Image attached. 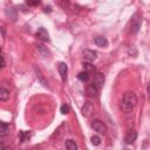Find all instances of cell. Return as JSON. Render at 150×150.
<instances>
[{"mask_svg": "<svg viewBox=\"0 0 150 150\" xmlns=\"http://www.w3.org/2000/svg\"><path fill=\"white\" fill-rule=\"evenodd\" d=\"M141 23H142V19H135L131 23V32L136 33L138 30V28L141 27Z\"/></svg>", "mask_w": 150, "mask_h": 150, "instance_id": "cell-12", "label": "cell"}, {"mask_svg": "<svg viewBox=\"0 0 150 150\" xmlns=\"http://www.w3.org/2000/svg\"><path fill=\"white\" fill-rule=\"evenodd\" d=\"M36 38H38L39 40L43 41V42L49 41V34H48V32H47L45 28H40V29L36 32Z\"/></svg>", "mask_w": 150, "mask_h": 150, "instance_id": "cell-4", "label": "cell"}, {"mask_svg": "<svg viewBox=\"0 0 150 150\" xmlns=\"http://www.w3.org/2000/svg\"><path fill=\"white\" fill-rule=\"evenodd\" d=\"M5 64H6L5 59H4L2 56H0V68H4V67H5Z\"/></svg>", "mask_w": 150, "mask_h": 150, "instance_id": "cell-22", "label": "cell"}, {"mask_svg": "<svg viewBox=\"0 0 150 150\" xmlns=\"http://www.w3.org/2000/svg\"><path fill=\"white\" fill-rule=\"evenodd\" d=\"M91 128L95 130V131H97L98 134H107V131H108V128H107V125L102 122V121H100V120H94L93 122H91Z\"/></svg>", "mask_w": 150, "mask_h": 150, "instance_id": "cell-2", "label": "cell"}, {"mask_svg": "<svg viewBox=\"0 0 150 150\" xmlns=\"http://www.w3.org/2000/svg\"><path fill=\"white\" fill-rule=\"evenodd\" d=\"M83 68H84V71L86 73H96V69H95V66L91 64L90 62H83Z\"/></svg>", "mask_w": 150, "mask_h": 150, "instance_id": "cell-10", "label": "cell"}, {"mask_svg": "<svg viewBox=\"0 0 150 150\" xmlns=\"http://www.w3.org/2000/svg\"><path fill=\"white\" fill-rule=\"evenodd\" d=\"M57 69H59V73H60V75H61V79H62V81L64 82V81L67 80V71H68L67 64H66L64 62H61V63H59V67H57Z\"/></svg>", "mask_w": 150, "mask_h": 150, "instance_id": "cell-6", "label": "cell"}, {"mask_svg": "<svg viewBox=\"0 0 150 150\" xmlns=\"http://www.w3.org/2000/svg\"><path fill=\"white\" fill-rule=\"evenodd\" d=\"M9 98V91L6 88H0V101H7Z\"/></svg>", "mask_w": 150, "mask_h": 150, "instance_id": "cell-13", "label": "cell"}, {"mask_svg": "<svg viewBox=\"0 0 150 150\" xmlns=\"http://www.w3.org/2000/svg\"><path fill=\"white\" fill-rule=\"evenodd\" d=\"M6 13H7V15L13 20V21H15L16 19H18V15H16V11L14 9V8H8L7 11H6Z\"/></svg>", "mask_w": 150, "mask_h": 150, "instance_id": "cell-16", "label": "cell"}, {"mask_svg": "<svg viewBox=\"0 0 150 150\" xmlns=\"http://www.w3.org/2000/svg\"><path fill=\"white\" fill-rule=\"evenodd\" d=\"M136 138H137V132H136L135 130H130V131L128 132L127 137H125V142H127L128 144H131V143H134V142L136 141Z\"/></svg>", "mask_w": 150, "mask_h": 150, "instance_id": "cell-9", "label": "cell"}, {"mask_svg": "<svg viewBox=\"0 0 150 150\" xmlns=\"http://www.w3.org/2000/svg\"><path fill=\"white\" fill-rule=\"evenodd\" d=\"M81 112H82V115H83L84 117H88V116H90V115L94 112V104H93L90 101L86 102V103H84V105L82 107V110H81Z\"/></svg>", "mask_w": 150, "mask_h": 150, "instance_id": "cell-3", "label": "cell"}, {"mask_svg": "<svg viewBox=\"0 0 150 150\" xmlns=\"http://www.w3.org/2000/svg\"><path fill=\"white\" fill-rule=\"evenodd\" d=\"M96 56H97V53L95 52V50H91V49H86L84 52H83V57L88 61V62H91V61H94L95 59H96Z\"/></svg>", "mask_w": 150, "mask_h": 150, "instance_id": "cell-5", "label": "cell"}, {"mask_svg": "<svg viewBox=\"0 0 150 150\" xmlns=\"http://www.w3.org/2000/svg\"><path fill=\"white\" fill-rule=\"evenodd\" d=\"M43 11H45L46 13H47V12H48V13H50V12H52V7H50V6H46Z\"/></svg>", "mask_w": 150, "mask_h": 150, "instance_id": "cell-23", "label": "cell"}, {"mask_svg": "<svg viewBox=\"0 0 150 150\" xmlns=\"http://www.w3.org/2000/svg\"><path fill=\"white\" fill-rule=\"evenodd\" d=\"M136 104H137V97L134 93L128 91L123 95V98L121 102V109L123 112H125V114L131 112Z\"/></svg>", "mask_w": 150, "mask_h": 150, "instance_id": "cell-1", "label": "cell"}, {"mask_svg": "<svg viewBox=\"0 0 150 150\" xmlns=\"http://www.w3.org/2000/svg\"><path fill=\"white\" fill-rule=\"evenodd\" d=\"M91 143H93V145H100L101 138H100L98 136H93V137H91Z\"/></svg>", "mask_w": 150, "mask_h": 150, "instance_id": "cell-20", "label": "cell"}, {"mask_svg": "<svg viewBox=\"0 0 150 150\" xmlns=\"http://www.w3.org/2000/svg\"><path fill=\"white\" fill-rule=\"evenodd\" d=\"M77 77H79V80H80V81L86 82V81H88V80H89V74H88V73H86V71H81V73H79Z\"/></svg>", "mask_w": 150, "mask_h": 150, "instance_id": "cell-18", "label": "cell"}, {"mask_svg": "<svg viewBox=\"0 0 150 150\" xmlns=\"http://www.w3.org/2000/svg\"><path fill=\"white\" fill-rule=\"evenodd\" d=\"M0 52H1V48H0Z\"/></svg>", "mask_w": 150, "mask_h": 150, "instance_id": "cell-26", "label": "cell"}, {"mask_svg": "<svg viewBox=\"0 0 150 150\" xmlns=\"http://www.w3.org/2000/svg\"><path fill=\"white\" fill-rule=\"evenodd\" d=\"M38 50H39L43 56H48V55L50 54V53H49V50H48L45 46H42V45H39V46H38Z\"/></svg>", "mask_w": 150, "mask_h": 150, "instance_id": "cell-17", "label": "cell"}, {"mask_svg": "<svg viewBox=\"0 0 150 150\" xmlns=\"http://www.w3.org/2000/svg\"><path fill=\"white\" fill-rule=\"evenodd\" d=\"M4 150H13V149H12L11 146H5V148H4Z\"/></svg>", "mask_w": 150, "mask_h": 150, "instance_id": "cell-25", "label": "cell"}, {"mask_svg": "<svg viewBox=\"0 0 150 150\" xmlns=\"http://www.w3.org/2000/svg\"><path fill=\"white\" fill-rule=\"evenodd\" d=\"M9 131V125L5 122H1L0 121V135H7V132Z\"/></svg>", "mask_w": 150, "mask_h": 150, "instance_id": "cell-14", "label": "cell"}, {"mask_svg": "<svg viewBox=\"0 0 150 150\" xmlns=\"http://www.w3.org/2000/svg\"><path fill=\"white\" fill-rule=\"evenodd\" d=\"M66 148L67 150H77V144L73 139H68L66 141Z\"/></svg>", "mask_w": 150, "mask_h": 150, "instance_id": "cell-15", "label": "cell"}, {"mask_svg": "<svg viewBox=\"0 0 150 150\" xmlns=\"http://www.w3.org/2000/svg\"><path fill=\"white\" fill-rule=\"evenodd\" d=\"M97 91H98V89L95 87V84H94V83L88 84L87 90H86V93H87V96H88V97H95V96H96V94H97Z\"/></svg>", "mask_w": 150, "mask_h": 150, "instance_id": "cell-7", "label": "cell"}, {"mask_svg": "<svg viewBox=\"0 0 150 150\" xmlns=\"http://www.w3.org/2000/svg\"><path fill=\"white\" fill-rule=\"evenodd\" d=\"M60 111H61V114H63V115L68 114V112H69V105H68V104H62Z\"/></svg>", "mask_w": 150, "mask_h": 150, "instance_id": "cell-19", "label": "cell"}, {"mask_svg": "<svg viewBox=\"0 0 150 150\" xmlns=\"http://www.w3.org/2000/svg\"><path fill=\"white\" fill-rule=\"evenodd\" d=\"M95 43H96L98 47H107V46H108V41H107V39L103 38V36H97V38L95 39Z\"/></svg>", "mask_w": 150, "mask_h": 150, "instance_id": "cell-11", "label": "cell"}, {"mask_svg": "<svg viewBox=\"0 0 150 150\" xmlns=\"http://www.w3.org/2000/svg\"><path fill=\"white\" fill-rule=\"evenodd\" d=\"M93 83L95 84V87H96L97 89H100V88L103 86V83H104V76H103V74L97 73V74H96V77H95V81H94Z\"/></svg>", "mask_w": 150, "mask_h": 150, "instance_id": "cell-8", "label": "cell"}, {"mask_svg": "<svg viewBox=\"0 0 150 150\" xmlns=\"http://www.w3.org/2000/svg\"><path fill=\"white\" fill-rule=\"evenodd\" d=\"M26 4H27L28 6H38V5L40 4V1H38V0H36V1H27Z\"/></svg>", "mask_w": 150, "mask_h": 150, "instance_id": "cell-21", "label": "cell"}, {"mask_svg": "<svg viewBox=\"0 0 150 150\" xmlns=\"http://www.w3.org/2000/svg\"><path fill=\"white\" fill-rule=\"evenodd\" d=\"M4 148H5L4 143H2V142H0V150H4Z\"/></svg>", "mask_w": 150, "mask_h": 150, "instance_id": "cell-24", "label": "cell"}]
</instances>
